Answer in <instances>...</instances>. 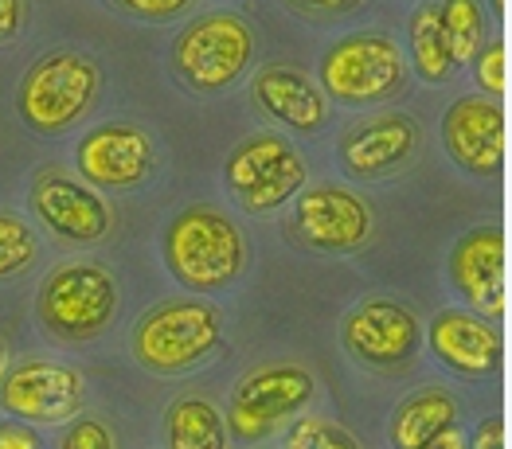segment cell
Here are the masks:
<instances>
[{"label": "cell", "mask_w": 512, "mask_h": 449, "mask_svg": "<svg viewBox=\"0 0 512 449\" xmlns=\"http://www.w3.org/2000/svg\"><path fill=\"white\" fill-rule=\"evenodd\" d=\"M442 149L462 172L493 180L505 164V110L497 98L466 94L442 114Z\"/></svg>", "instance_id": "14"}, {"label": "cell", "mask_w": 512, "mask_h": 449, "mask_svg": "<svg viewBox=\"0 0 512 449\" xmlns=\"http://www.w3.org/2000/svg\"><path fill=\"white\" fill-rule=\"evenodd\" d=\"M282 4L305 20H344V16L360 12L368 0H282Z\"/></svg>", "instance_id": "28"}, {"label": "cell", "mask_w": 512, "mask_h": 449, "mask_svg": "<svg viewBox=\"0 0 512 449\" xmlns=\"http://www.w3.org/2000/svg\"><path fill=\"white\" fill-rule=\"evenodd\" d=\"M106 4L141 24H169L192 8V0H106Z\"/></svg>", "instance_id": "26"}, {"label": "cell", "mask_w": 512, "mask_h": 449, "mask_svg": "<svg viewBox=\"0 0 512 449\" xmlns=\"http://www.w3.org/2000/svg\"><path fill=\"white\" fill-rule=\"evenodd\" d=\"M309 180V164L294 141L282 133H251L231 149L223 164V184L251 215H270L286 207Z\"/></svg>", "instance_id": "7"}, {"label": "cell", "mask_w": 512, "mask_h": 449, "mask_svg": "<svg viewBox=\"0 0 512 449\" xmlns=\"http://www.w3.org/2000/svg\"><path fill=\"white\" fill-rule=\"evenodd\" d=\"M251 98L270 122L301 137H317L329 125V98L294 63H266L251 82Z\"/></svg>", "instance_id": "17"}, {"label": "cell", "mask_w": 512, "mask_h": 449, "mask_svg": "<svg viewBox=\"0 0 512 449\" xmlns=\"http://www.w3.org/2000/svg\"><path fill=\"white\" fill-rule=\"evenodd\" d=\"M321 94L341 106L391 102L407 86V55L395 36L364 28L348 32L321 55Z\"/></svg>", "instance_id": "5"}, {"label": "cell", "mask_w": 512, "mask_h": 449, "mask_svg": "<svg viewBox=\"0 0 512 449\" xmlns=\"http://www.w3.org/2000/svg\"><path fill=\"white\" fill-rule=\"evenodd\" d=\"M59 449H114V434L102 418H71Z\"/></svg>", "instance_id": "27"}, {"label": "cell", "mask_w": 512, "mask_h": 449, "mask_svg": "<svg viewBox=\"0 0 512 449\" xmlns=\"http://www.w3.org/2000/svg\"><path fill=\"white\" fill-rule=\"evenodd\" d=\"M470 449H505V418L501 414H485L477 422V430H473Z\"/></svg>", "instance_id": "29"}, {"label": "cell", "mask_w": 512, "mask_h": 449, "mask_svg": "<svg viewBox=\"0 0 512 449\" xmlns=\"http://www.w3.org/2000/svg\"><path fill=\"white\" fill-rule=\"evenodd\" d=\"M434 360L462 379H485L501 364V332L473 309H442L427 325Z\"/></svg>", "instance_id": "18"}, {"label": "cell", "mask_w": 512, "mask_h": 449, "mask_svg": "<svg viewBox=\"0 0 512 449\" xmlns=\"http://www.w3.org/2000/svg\"><path fill=\"white\" fill-rule=\"evenodd\" d=\"M102 67L83 51H51L36 59L16 86V114L36 137H59L94 110Z\"/></svg>", "instance_id": "2"}, {"label": "cell", "mask_w": 512, "mask_h": 449, "mask_svg": "<svg viewBox=\"0 0 512 449\" xmlns=\"http://www.w3.org/2000/svg\"><path fill=\"white\" fill-rule=\"evenodd\" d=\"M165 446L169 449H231V434L223 414L200 399V395H184L176 399L165 414Z\"/></svg>", "instance_id": "20"}, {"label": "cell", "mask_w": 512, "mask_h": 449, "mask_svg": "<svg viewBox=\"0 0 512 449\" xmlns=\"http://www.w3.org/2000/svg\"><path fill=\"white\" fill-rule=\"evenodd\" d=\"M473 82L485 98H505L509 90V47L505 40H485L481 51L473 55Z\"/></svg>", "instance_id": "25"}, {"label": "cell", "mask_w": 512, "mask_h": 449, "mask_svg": "<svg viewBox=\"0 0 512 449\" xmlns=\"http://www.w3.org/2000/svg\"><path fill=\"white\" fill-rule=\"evenodd\" d=\"M36 258H40V239H36V231H32L20 215L0 211V282L24 274Z\"/></svg>", "instance_id": "23"}, {"label": "cell", "mask_w": 512, "mask_h": 449, "mask_svg": "<svg viewBox=\"0 0 512 449\" xmlns=\"http://www.w3.org/2000/svg\"><path fill=\"white\" fill-rule=\"evenodd\" d=\"M28 204H32V215L63 243L94 246L102 243L114 227L110 204L86 180H75V176L55 172V168L36 176V184L28 192Z\"/></svg>", "instance_id": "12"}, {"label": "cell", "mask_w": 512, "mask_h": 449, "mask_svg": "<svg viewBox=\"0 0 512 449\" xmlns=\"http://www.w3.org/2000/svg\"><path fill=\"white\" fill-rule=\"evenodd\" d=\"M450 282L477 317H505V231L497 223L466 231L450 250Z\"/></svg>", "instance_id": "16"}, {"label": "cell", "mask_w": 512, "mask_h": 449, "mask_svg": "<svg viewBox=\"0 0 512 449\" xmlns=\"http://www.w3.org/2000/svg\"><path fill=\"white\" fill-rule=\"evenodd\" d=\"M442 40L450 47L454 67H470L485 43V4L481 0H438Z\"/></svg>", "instance_id": "22"}, {"label": "cell", "mask_w": 512, "mask_h": 449, "mask_svg": "<svg viewBox=\"0 0 512 449\" xmlns=\"http://www.w3.org/2000/svg\"><path fill=\"white\" fill-rule=\"evenodd\" d=\"M0 449H40V438L28 422H0Z\"/></svg>", "instance_id": "31"}, {"label": "cell", "mask_w": 512, "mask_h": 449, "mask_svg": "<svg viewBox=\"0 0 512 449\" xmlns=\"http://www.w3.org/2000/svg\"><path fill=\"white\" fill-rule=\"evenodd\" d=\"M317 395V379L313 371L301 364H266L251 371L247 379H239V387L231 391L227 403V434H235L239 442L255 446L266 442L274 430H282L290 418L305 414V407Z\"/></svg>", "instance_id": "8"}, {"label": "cell", "mask_w": 512, "mask_h": 449, "mask_svg": "<svg viewBox=\"0 0 512 449\" xmlns=\"http://www.w3.org/2000/svg\"><path fill=\"white\" fill-rule=\"evenodd\" d=\"M286 449H364L341 422L321 414H298V422L286 434Z\"/></svg>", "instance_id": "24"}, {"label": "cell", "mask_w": 512, "mask_h": 449, "mask_svg": "<svg viewBox=\"0 0 512 449\" xmlns=\"http://www.w3.org/2000/svg\"><path fill=\"white\" fill-rule=\"evenodd\" d=\"M165 270L172 282L192 293H223L247 274V235L215 204H192L176 211L165 227Z\"/></svg>", "instance_id": "1"}, {"label": "cell", "mask_w": 512, "mask_h": 449, "mask_svg": "<svg viewBox=\"0 0 512 449\" xmlns=\"http://www.w3.org/2000/svg\"><path fill=\"white\" fill-rule=\"evenodd\" d=\"M407 47H411V63H415V75L430 86H442V82L454 79V59H450V47L442 40V24H438V0H423L415 12H411V24H407Z\"/></svg>", "instance_id": "21"}, {"label": "cell", "mask_w": 512, "mask_h": 449, "mask_svg": "<svg viewBox=\"0 0 512 449\" xmlns=\"http://www.w3.org/2000/svg\"><path fill=\"white\" fill-rule=\"evenodd\" d=\"M290 227L313 254H356L372 239V207L341 184H313L294 196Z\"/></svg>", "instance_id": "10"}, {"label": "cell", "mask_w": 512, "mask_h": 449, "mask_svg": "<svg viewBox=\"0 0 512 449\" xmlns=\"http://www.w3.org/2000/svg\"><path fill=\"white\" fill-rule=\"evenodd\" d=\"M458 399L446 387H423L415 395H407L387 426V438L395 449H419L427 446L430 438H438L442 430L458 426Z\"/></svg>", "instance_id": "19"}, {"label": "cell", "mask_w": 512, "mask_h": 449, "mask_svg": "<svg viewBox=\"0 0 512 449\" xmlns=\"http://www.w3.org/2000/svg\"><path fill=\"white\" fill-rule=\"evenodd\" d=\"M129 348L133 360L153 375H184L223 348V313L200 297L165 301L133 325Z\"/></svg>", "instance_id": "3"}, {"label": "cell", "mask_w": 512, "mask_h": 449, "mask_svg": "<svg viewBox=\"0 0 512 449\" xmlns=\"http://www.w3.org/2000/svg\"><path fill=\"white\" fill-rule=\"evenodd\" d=\"M24 28V0H0V47L20 36Z\"/></svg>", "instance_id": "30"}, {"label": "cell", "mask_w": 512, "mask_h": 449, "mask_svg": "<svg viewBox=\"0 0 512 449\" xmlns=\"http://www.w3.org/2000/svg\"><path fill=\"white\" fill-rule=\"evenodd\" d=\"M419 449H470V438L462 434V426H450V430H442L438 438H430L427 446Z\"/></svg>", "instance_id": "32"}, {"label": "cell", "mask_w": 512, "mask_h": 449, "mask_svg": "<svg viewBox=\"0 0 512 449\" xmlns=\"http://www.w3.org/2000/svg\"><path fill=\"white\" fill-rule=\"evenodd\" d=\"M75 164L90 188L129 192L153 176V137L141 125H94L75 145Z\"/></svg>", "instance_id": "13"}, {"label": "cell", "mask_w": 512, "mask_h": 449, "mask_svg": "<svg viewBox=\"0 0 512 449\" xmlns=\"http://www.w3.org/2000/svg\"><path fill=\"white\" fill-rule=\"evenodd\" d=\"M415 149H419V122L403 110L352 122L337 141L344 176L352 180H384L391 172H403Z\"/></svg>", "instance_id": "15"}, {"label": "cell", "mask_w": 512, "mask_h": 449, "mask_svg": "<svg viewBox=\"0 0 512 449\" xmlns=\"http://www.w3.org/2000/svg\"><path fill=\"white\" fill-rule=\"evenodd\" d=\"M255 28L239 12H204L172 43V71L196 94H223L251 71Z\"/></svg>", "instance_id": "4"}, {"label": "cell", "mask_w": 512, "mask_h": 449, "mask_svg": "<svg viewBox=\"0 0 512 449\" xmlns=\"http://www.w3.org/2000/svg\"><path fill=\"white\" fill-rule=\"evenodd\" d=\"M4 371H8V348H4V340H0V379H4Z\"/></svg>", "instance_id": "33"}, {"label": "cell", "mask_w": 512, "mask_h": 449, "mask_svg": "<svg viewBox=\"0 0 512 449\" xmlns=\"http://www.w3.org/2000/svg\"><path fill=\"white\" fill-rule=\"evenodd\" d=\"M341 340L344 348L368 364V368H403L419 356L423 348V325L419 317L391 301V297H372L364 305H356L341 325Z\"/></svg>", "instance_id": "11"}, {"label": "cell", "mask_w": 512, "mask_h": 449, "mask_svg": "<svg viewBox=\"0 0 512 449\" xmlns=\"http://www.w3.org/2000/svg\"><path fill=\"white\" fill-rule=\"evenodd\" d=\"M86 403V379L79 368L59 360H24L0 379V410L16 422L63 426L79 418Z\"/></svg>", "instance_id": "9"}, {"label": "cell", "mask_w": 512, "mask_h": 449, "mask_svg": "<svg viewBox=\"0 0 512 449\" xmlns=\"http://www.w3.org/2000/svg\"><path fill=\"white\" fill-rule=\"evenodd\" d=\"M118 278L102 266V262H63L55 266L40 286L36 297V313H40V325L67 340V344H83L102 336L110 321L118 317Z\"/></svg>", "instance_id": "6"}]
</instances>
